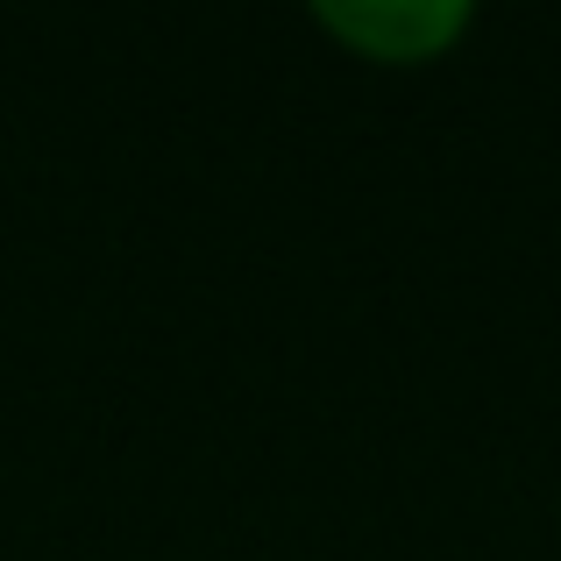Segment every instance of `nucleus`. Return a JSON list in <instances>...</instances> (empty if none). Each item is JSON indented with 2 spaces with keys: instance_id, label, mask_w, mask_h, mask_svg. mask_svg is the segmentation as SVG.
I'll return each mask as SVG.
<instances>
[{
  "instance_id": "1",
  "label": "nucleus",
  "mask_w": 561,
  "mask_h": 561,
  "mask_svg": "<svg viewBox=\"0 0 561 561\" xmlns=\"http://www.w3.org/2000/svg\"><path fill=\"white\" fill-rule=\"evenodd\" d=\"M320 28L348 43V50L377 57V65H420L440 57L469 28L462 0H320Z\"/></svg>"
}]
</instances>
